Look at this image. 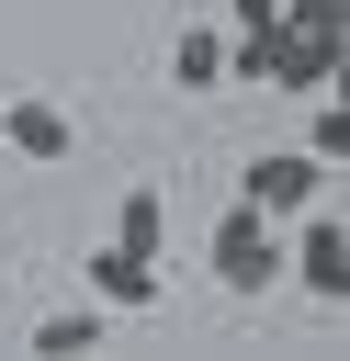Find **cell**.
<instances>
[{"label": "cell", "instance_id": "obj_4", "mask_svg": "<svg viewBox=\"0 0 350 361\" xmlns=\"http://www.w3.org/2000/svg\"><path fill=\"white\" fill-rule=\"evenodd\" d=\"M294 226V282L316 293V305H339L350 293V237H339V214H327V192L305 203V214H282Z\"/></svg>", "mask_w": 350, "mask_h": 361}, {"label": "cell", "instance_id": "obj_1", "mask_svg": "<svg viewBox=\"0 0 350 361\" xmlns=\"http://www.w3.org/2000/svg\"><path fill=\"white\" fill-rule=\"evenodd\" d=\"M203 248H215V282L226 293H271L282 282V214H260V203H226Z\"/></svg>", "mask_w": 350, "mask_h": 361}, {"label": "cell", "instance_id": "obj_8", "mask_svg": "<svg viewBox=\"0 0 350 361\" xmlns=\"http://www.w3.org/2000/svg\"><path fill=\"white\" fill-rule=\"evenodd\" d=\"M113 237L158 259V248H169V203H158V192H124V203H113Z\"/></svg>", "mask_w": 350, "mask_h": 361}, {"label": "cell", "instance_id": "obj_6", "mask_svg": "<svg viewBox=\"0 0 350 361\" xmlns=\"http://www.w3.org/2000/svg\"><path fill=\"white\" fill-rule=\"evenodd\" d=\"M90 305L147 316V305H158V259H147V248H124V237H102V248H90Z\"/></svg>", "mask_w": 350, "mask_h": 361}, {"label": "cell", "instance_id": "obj_9", "mask_svg": "<svg viewBox=\"0 0 350 361\" xmlns=\"http://www.w3.org/2000/svg\"><path fill=\"white\" fill-rule=\"evenodd\" d=\"M34 350H102V305H68V316H45V327H34Z\"/></svg>", "mask_w": 350, "mask_h": 361}, {"label": "cell", "instance_id": "obj_11", "mask_svg": "<svg viewBox=\"0 0 350 361\" xmlns=\"http://www.w3.org/2000/svg\"><path fill=\"white\" fill-rule=\"evenodd\" d=\"M271 11H282V0H226V23H237V34H248V23H271Z\"/></svg>", "mask_w": 350, "mask_h": 361}, {"label": "cell", "instance_id": "obj_10", "mask_svg": "<svg viewBox=\"0 0 350 361\" xmlns=\"http://www.w3.org/2000/svg\"><path fill=\"white\" fill-rule=\"evenodd\" d=\"M305 158H327V169L350 158V124H339V102H327V90H316V135H305Z\"/></svg>", "mask_w": 350, "mask_h": 361}, {"label": "cell", "instance_id": "obj_3", "mask_svg": "<svg viewBox=\"0 0 350 361\" xmlns=\"http://www.w3.org/2000/svg\"><path fill=\"white\" fill-rule=\"evenodd\" d=\"M316 192H339L327 158H282V147H260V158L237 169V203H260V214H305Z\"/></svg>", "mask_w": 350, "mask_h": 361}, {"label": "cell", "instance_id": "obj_7", "mask_svg": "<svg viewBox=\"0 0 350 361\" xmlns=\"http://www.w3.org/2000/svg\"><path fill=\"white\" fill-rule=\"evenodd\" d=\"M169 79H181V90H215V79H226V34H215V23H181V45H169Z\"/></svg>", "mask_w": 350, "mask_h": 361}, {"label": "cell", "instance_id": "obj_2", "mask_svg": "<svg viewBox=\"0 0 350 361\" xmlns=\"http://www.w3.org/2000/svg\"><path fill=\"white\" fill-rule=\"evenodd\" d=\"M339 56H350V34H316V23H294V11L260 23V79H271V90H339Z\"/></svg>", "mask_w": 350, "mask_h": 361}, {"label": "cell", "instance_id": "obj_5", "mask_svg": "<svg viewBox=\"0 0 350 361\" xmlns=\"http://www.w3.org/2000/svg\"><path fill=\"white\" fill-rule=\"evenodd\" d=\"M0 147L45 169V158H68V147H79V124H68V102H45V90H11V102H0Z\"/></svg>", "mask_w": 350, "mask_h": 361}]
</instances>
